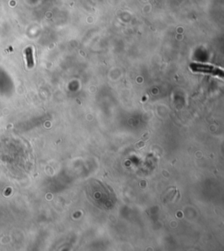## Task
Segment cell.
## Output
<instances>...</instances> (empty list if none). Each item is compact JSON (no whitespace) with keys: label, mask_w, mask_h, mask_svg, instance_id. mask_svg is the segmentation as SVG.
<instances>
[{"label":"cell","mask_w":224,"mask_h":251,"mask_svg":"<svg viewBox=\"0 0 224 251\" xmlns=\"http://www.w3.org/2000/svg\"><path fill=\"white\" fill-rule=\"evenodd\" d=\"M190 69L194 72H201V73H208L214 76H218L223 77V71L221 69H218L216 67L208 65V64H201V63H191Z\"/></svg>","instance_id":"cell-1"},{"label":"cell","mask_w":224,"mask_h":251,"mask_svg":"<svg viewBox=\"0 0 224 251\" xmlns=\"http://www.w3.org/2000/svg\"><path fill=\"white\" fill-rule=\"evenodd\" d=\"M25 53V57H26V62H27V67L31 69L34 65V61H33V56H32V48L27 47Z\"/></svg>","instance_id":"cell-2"}]
</instances>
